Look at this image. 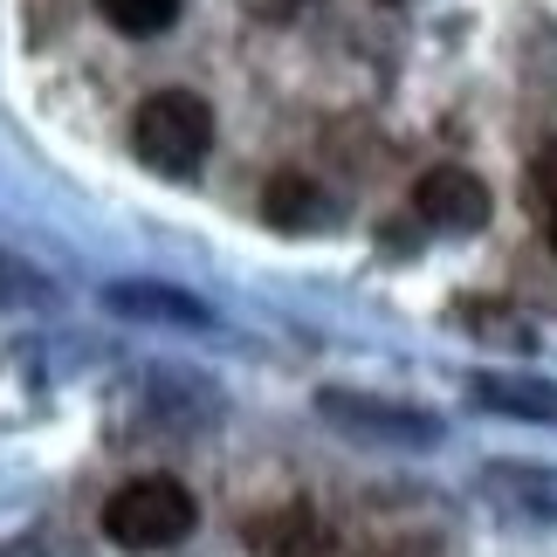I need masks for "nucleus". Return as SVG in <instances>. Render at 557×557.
I'll return each instance as SVG.
<instances>
[{
  "instance_id": "nucleus-1",
  "label": "nucleus",
  "mask_w": 557,
  "mask_h": 557,
  "mask_svg": "<svg viewBox=\"0 0 557 557\" xmlns=\"http://www.w3.org/2000/svg\"><path fill=\"white\" fill-rule=\"evenodd\" d=\"M193 523H200V503L173 475H138L103 503V537L117 550H173V544H186Z\"/></svg>"
},
{
  "instance_id": "nucleus-2",
  "label": "nucleus",
  "mask_w": 557,
  "mask_h": 557,
  "mask_svg": "<svg viewBox=\"0 0 557 557\" xmlns=\"http://www.w3.org/2000/svg\"><path fill=\"white\" fill-rule=\"evenodd\" d=\"M213 145V111L193 90H152L132 117V152L165 180H186Z\"/></svg>"
},
{
  "instance_id": "nucleus-3",
  "label": "nucleus",
  "mask_w": 557,
  "mask_h": 557,
  "mask_svg": "<svg viewBox=\"0 0 557 557\" xmlns=\"http://www.w3.org/2000/svg\"><path fill=\"white\" fill-rule=\"evenodd\" d=\"M413 213H426L434 227H482L488 221V186L461 165H434L413 186Z\"/></svg>"
},
{
  "instance_id": "nucleus-4",
  "label": "nucleus",
  "mask_w": 557,
  "mask_h": 557,
  "mask_svg": "<svg viewBox=\"0 0 557 557\" xmlns=\"http://www.w3.org/2000/svg\"><path fill=\"white\" fill-rule=\"evenodd\" d=\"M310 537H317V517H310L304 503H289V509H275V517H255L248 523V544L269 550V557H304Z\"/></svg>"
},
{
  "instance_id": "nucleus-5",
  "label": "nucleus",
  "mask_w": 557,
  "mask_h": 557,
  "mask_svg": "<svg viewBox=\"0 0 557 557\" xmlns=\"http://www.w3.org/2000/svg\"><path fill=\"white\" fill-rule=\"evenodd\" d=\"M317 207H324V200H317V186H310L304 173H275L269 193H262V213H269L275 227H304Z\"/></svg>"
},
{
  "instance_id": "nucleus-6",
  "label": "nucleus",
  "mask_w": 557,
  "mask_h": 557,
  "mask_svg": "<svg viewBox=\"0 0 557 557\" xmlns=\"http://www.w3.org/2000/svg\"><path fill=\"white\" fill-rule=\"evenodd\" d=\"M97 8L117 35H165L180 21V0H97Z\"/></svg>"
},
{
  "instance_id": "nucleus-7",
  "label": "nucleus",
  "mask_w": 557,
  "mask_h": 557,
  "mask_svg": "<svg viewBox=\"0 0 557 557\" xmlns=\"http://www.w3.org/2000/svg\"><path fill=\"white\" fill-rule=\"evenodd\" d=\"M530 186H537V200L557 213V138H550L544 152H537V165H530Z\"/></svg>"
},
{
  "instance_id": "nucleus-8",
  "label": "nucleus",
  "mask_w": 557,
  "mask_h": 557,
  "mask_svg": "<svg viewBox=\"0 0 557 557\" xmlns=\"http://www.w3.org/2000/svg\"><path fill=\"white\" fill-rule=\"evenodd\" d=\"M21 296H35V275L14 269L8 255H0V304H21Z\"/></svg>"
},
{
  "instance_id": "nucleus-9",
  "label": "nucleus",
  "mask_w": 557,
  "mask_h": 557,
  "mask_svg": "<svg viewBox=\"0 0 557 557\" xmlns=\"http://www.w3.org/2000/svg\"><path fill=\"white\" fill-rule=\"evenodd\" d=\"M550 248H557V213H550Z\"/></svg>"
}]
</instances>
